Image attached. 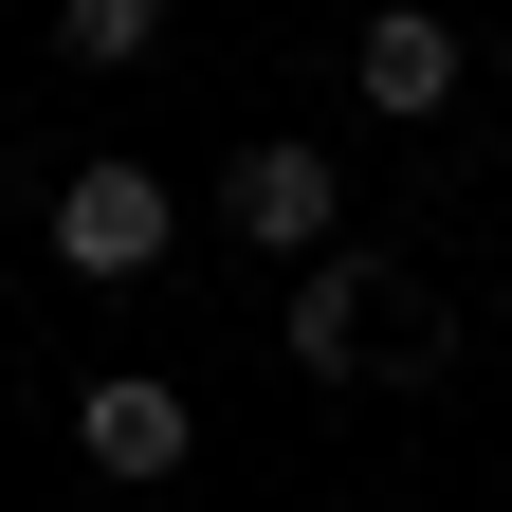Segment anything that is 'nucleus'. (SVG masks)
Masks as SVG:
<instances>
[{"instance_id":"7","label":"nucleus","mask_w":512,"mask_h":512,"mask_svg":"<svg viewBox=\"0 0 512 512\" xmlns=\"http://www.w3.org/2000/svg\"><path fill=\"white\" fill-rule=\"evenodd\" d=\"M494 74H512V37H494Z\"/></svg>"},{"instance_id":"3","label":"nucleus","mask_w":512,"mask_h":512,"mask_svg":"<svg viewBox=\"0 0 512 512\" xmlns=\"http://www.w3.org/2000/svg\"><path fill=\"white\" fill-rule=\"evenodd\" d=\"M165 238H183V202H165V183L128 165V147H92L74 183H55V256H74V275H147Z\"/></svg>"},{"instance_id":"5","label":"nucleus","mask_w":512,"mask_h":512,"mask_svg":"<svg viewBox=\"0 0 512 512\" xmlns=\"http://www.w3.org/2000/svg\"><path fill=\"white\" fill-rule=\"evenodd\" d=\"M183 439H202V403H183L165 366H110L92 403H74V458L92 476H183Z\"/></svg>"},{"instance_id":"6","label":"nucleus","mask_w":512,"mask_h":512,"mask_svg":"<svg viewBox=\"0 0 512 512\" xmlns=\"http://www.w3.org/2000/svg\"><path fill=\"white\" fill-rule=\"evenodd\" d=\"M147 37H165V0H55V55H74V74H128Z\"/></svg>"},{"instance_id":"1","label":"nucleus","mask_w":512,"mask_h":512,"mask_svg":"<svg viewBox=\"0 0 512 512\" xmlns=\"http://www.w3.org/2000/svg\"><path fill=\"white\" fill-rule=\"evenodd\" d=\"M293 366H330V384H439L458 366V293L421 275V256H311L293 275Z\"/></svg>"},{"instance_id":"4","label":"nucleus","mask_w":512,"mask_h":512,"mask_svg":"<svg viewBox=\"0 0 512 512\" xmlns=\"http://www.w3.org/2000/svg\"><path fill=\"white\" fill-rule=\"evenodd\" d=\"M458 74H476V55H458V19H421V0H384V19L348 37V92H366L384 128H439V110H458Z\"/></svg>"},{"instance_id":"2","label":"nucleus","mask_w":512,"mask_h":512,"mask_svg":"<svg viewBox=\"0 0 512 512\" xmlns=\"http://www.w3.org/2000/svg\"><path fill=\"white\" fill-rule=\"evenodd\" d=\"M220 238L293 256V275H311V256H348V183H330V147H293V128H275V147H238V165H220Z\"/></svg>"}]
</instances>
